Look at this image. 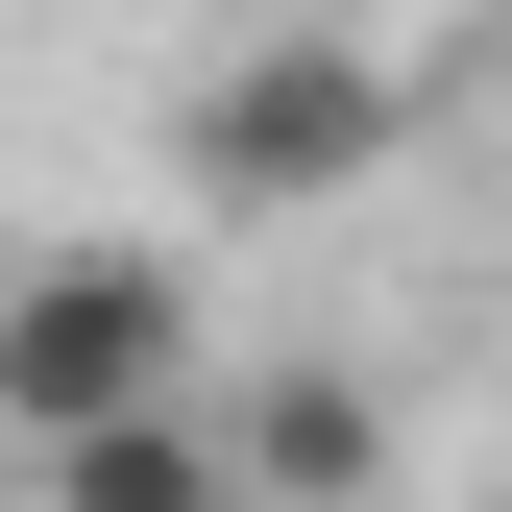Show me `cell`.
<instances>
[{
    "label": "cell",
    "instance_id": "cell-1",
    "mask_svg": "<svg viewBox=\"0 0 512 512\" xmlns=\"http://www.w3.org/2000/svg\"><path fill=\"white\" fill-rule=\"evenodd\" d=\"M122 415H196V269L171 244H25L0 269V439L74 464Z\"/></svg>",
    "mask_w": 512,
    "mask_h": 512
},
{
    "label": "cell",
    "instance_id": "cell-2",
    "mask_svg": "<svg viewBox=\"0 0 512 512\" xmlns=\"http://www.w3.org/2000/svg\"><path fill=\"white\" fill-rule=\"evenodd\" d=\"M391 49H342V25H269V49H220L196 74V196L220 220H293V196H366L391 171Z\"/></svg>",
    "mask_w": 512,
    "mask_h": 512
},
{
    "label": "cell",
    "instance_id": "cell-3",
    "mask_svg": "<svg viewBox=\"0 0 512 512\" xmlns=\"http://www.w3.org/2000/svg\"><path fill=\"white\" fill-rule=\"evenodd\" d=\"M220 439H244V512H366V488H391V415H366L342 366H269Z\"/></svg>",
    "mask_w": 512,
    "mask_h": 512
},
{
    "label": "cell",
    "instance_id": "cell-4",
    "mask_svg": "<svg viewBox=\"0 0 512 512\" xmlns=\"http://www.w3.org/2000/svg\"><path fill=\"white\" fill-rule=\"evenodd\" d=\"M49 512H244V439L220 415H122V439L49 464Z\"/></svg>",
    "mask_w": 512,
    "mask_h": 512
}]
</instances>
